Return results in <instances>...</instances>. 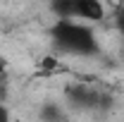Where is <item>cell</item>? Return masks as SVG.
I'll return each mask as SVG.
<instances>
[{
    "mask_svg": "<svg viewBox=\"0 0 124 122\" xmlns=\"http://www.w3.org/2000/svg\"><path fill=\"white\" fill-rule=\"evenodd\" d=\"M72 17H74V19H81V22H88V24L103 22V17H105V5H103L100 0H77Z\"/></svg>",
    "mask_w": 124,
    "mask_h": 122,
    "instance_id": "2",
    "label": "cell"
},
{
    "mask_svg": "<svg viewBox=\"0 0 124 122\" xmlns=\"http://www.w3.org/2000/svg\"><path fill=\"white\" fill-rule=\"evenodd\" d=\"M5 70H7V62L0 58V77H5Z\"/></svg>",
    "mask_w": 124,
    "mask_h": 122,
    "instance_id": "7",
    "label": "cell"
},
{
    "mask_svg": "<svg viewBox=\"0 0 124 122\" xmlns=\"http://www.w3.org/2000/svg\"><path fill=\"white\" fill-rule=\"evenodd\" d=\"M41 67H43V70H55V67H57V60H55V58H43V60H41Z\"/></svg>",
    "mask_w": 124,
    "mask_h": 122,
    "instance_id": "5",
    "label": "cell"
},
{
    "mask_svg": "<svg viewBox=\"0 0 124 122\" xmlns=\"http://www.w3.org/2000/svg\"><path fill=\"white\" fill-rule=\"evenodd\" d=\"M7 117H10V113H7V108H5L2 103H0V122H5Z\"/></svg>",
    "mask_w": 124,
    "mask_h": 122,
    "instance_id": "6",
    "label": "cell"
},
{
    "mask_svg": "<svg viewBox=\"0 0 124 122\" xmlns=\"http://www.w3.org/2000/svg\"><path fill=\"white\" fill-rule=\"evenodd\" d=\"M50 36L55 46L67 55H81L88 58L100 50V43L95 38V31L88 26V22H81L74 17H60L55 26L50 29Z\"/></svg>",
    "mask_w": 124,
    "mask_h": 122,
    "instance_id": "1",
    "label": "cell"
},
{
    "mask_svg": "<svg viewBox=\"0 0 124 122\" xmlns=\"http://www.w3.org/2000/svg\"><path fill=\"white\" fill-rule=\"evenodd\" d=\"M112 17H115V26H117V31H119V36L124 38V5H117Z\"/></svg>",
    "mask_w": 124,
    "mask_h": 122,
    "instance_id": "3",
    "label": "cell"
},
{
    "mask_svg": "<svg viewBox=\"0 0 124 122\" xmlns=\"http://www.w3.org/2000/svg\"><path fill=\"white\" fill-rule=\"evenodd\" d=\"M2 79H5V77H0V96L5 93V89H2Z\"/></svg>",
    "mask_w": 124,
    "mask_h": 122,
    "instance_id": "8",
    "label": "cell"
},
{
    "mask_svg": "<svg viewBox=\"0 0 124 122\" xmlns=\"http://www.w3.org/2000/svg\"><path fill=\"white\" fill-rule=\"evenodd\" d=\"M41 115H43V117H48V120H53V117H60L62 113H60V110H55V108H53V105H48L46 110L41 113Z\"/></svg>",
    "mask_w": 124,
    "mask_h": 122,
    "instance_id": "4",
    "label": "cell"
}]
</instances>
